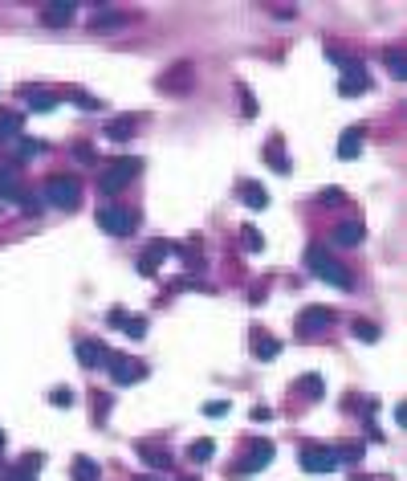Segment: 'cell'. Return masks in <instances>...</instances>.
<instances>
[{
  "mask_svg": "<svg viewBox=\"0 0 407 481\" xmlns=\"http://www.w3.org/2000/svg\"><path fill=\"white\" fill-rule=\"evenodd\" d=\"M0 453H4V432H0Z\"/></svg>",
  "mask_w": 407,
  "mask_h": 481,
  "instance_id": "36",
  "label": "cell"
},
{
  "mask_svg": "<svg viewBox=\"0 0 407 481\" xmlns=\"http://www.w3.org/2000/svg\"><path fill=\"white\" fill-rule=\"evenodd\" d=\"M37 151H45V143L41 139H21V155L29 159V155H37Z\"/></svg>",
  "mask_w": 407,
  "mask_h": 481,
  "instance_id": "31",
  "label": "cell"
},
{
  "mask_svg": "<svg viewBox=\"0 0 407 481\" xmlns=\"http://www.w3.org/2000/svg\"><path fill=\"white\" fill-rule=\"evenodd\" d=\"M387 69H391V78H399V82H403V78H407V57H403V53H391Z\"/></svg>",
  "mask_w": 407,
  "mask_h": 481,
  "instance_id": "26",
  "label": "cell"
},
{
  "mask_svg": "<svg viewBox=\"0 0 407 481\" xmlns=\"http://www.w3.org/2000/svg\"><path fill=\"white\" fill-rule=\"evenodd\" d=\"M134 127H139V118H134V115H122L118 123H110V127H106V139H114V143H127L130 135H134Z\"/></svg>",
  "mask_w": 407,
  "mask_h": 481,
  "instance_id": "13",
  "label": "cell"
},
{
  "mask_svg": "<svg viewBox=\"0 0 407 481\" xmlns=\"http://www.w3.org/2000/svg\"><path fill=\"white\" fill-rule=\"evenodd\" d=\"M330 62L342 69V94H346V98H358L362 90H371V74H367V66H362V62L342 57V53H330Z\"/></svg>",
  "mask_w": 407,
  "mask_h": 481,
  "instance_id": "2",
  "label": "cell"
},
{
  "mask_svg": "<svg viewBox=\"0 0 407 481\" xmlns=\"http://www.w3.org/2000/svg\"><path fill=\"white\" fill-rule=\"evenodd\" d=\"M212 457H216V441L204 436V441H195L192 445V461H212Z\"/></svg>",
  "mask_w": 407,
  "mask_h": 481,
  "instance_id": "25",
  "label": "cell"
},
{
  "mask_svg": "<svg viewBox=\"0 0 407 481\" xmlns=\"http://www.w3.org/2000/svg\"><path fill=\"white\" fill-rule=\"evenodd\" d=\"M102 363L110 367V380L114 383H139L147 375L143 363H134V359H127V355H114V351H106V359Z\"/></svg>",
  "mask_w": 407,
  "mask_h": 481,
  "instance_id": "8",
  "label": "cell"
},
{
  "mask_svg": "<svg viewBox=\"0 0 407 481\" xmlns=\"http://www.w3.org/2000/svg\"><path fill=\"white\" fill-rule=\"evenodd\" d=\"M122 331H127L130 339H143V334H147V322H143V318H122Z\"/></svg>",
  "mask_w": 407,
  "mask_h": 481,
  "instance_id": "28",
  "label": "cell"
},
{
  "mask_svg": "<svg viewBox=\"0 0 407 481\" xmlns=\"http://www.w3.org/2000/svg\"><path fill=\"white\" fill-rule=\"evenodd\" d=\"M395 424H399V429L407 424V404H399V408H395Z\"/></svg>",
  "mask_w": 407,
  "mask_h": 481,
  "instance_id": "35",
  "label": "cell"
},
{
  "mask_svg": "<svg viewBox=\"0 0 407 481\" xmlns=\"http://www.w3.org/2000/svg\"><path fill=\"white\" fill-rule=\"evenodd\" d=\"M306 266L322 278L326 285H338V290H350V269L342 266V261H334L330 253L322 249V245H309L306 249Z\"/></svg>",
  "mask_w": 407,
  "mask_h": 481,
  "instance_id": "1",
  "label": "cell"
},
{
  "mask_svg": "<svg viewBox=\"0 0 407 481\" xmlns=\"http://www.w3.org/2000/svg\"><path fill=\"white\" fill-rule=\"evenodd\" d=\"M355 334L362 343H374V339H379V327H374V322H355Z\"/></svg>",
  "mask_w": 407,
  "mask_h": 481,
  "instance_id": "29",
  "label": "cell"
},
{
  "mask_svg": "<svg viewBox=\"0 0 407 481\" xmlns=\"http://www.w3.org/2000/svg\"><path fill=\"white\" fill-rule=\"evenodd\" d=\"M322 392H326L322 375H314V371H309L306 380H302V396H306V400H322Z\"/></svg>",
  "mask_w": 407,
  "mask_h": 481,
  "instance_id": "22",
  "label": "cell"
},
{
  "mask_svg": "<svg viewBox=\"0 0 407 481\" xmlns=\"http://www.w3.org/2000/svg\"><path fill=\"white\" fill-rule=\"evenodd\" d=\"M269 416H273V408H265V404H257V408H253V420H269Z\"/></svg>",
  "mask_w": 407,
  "mask_h": 481,
  "instance_id": "34",
  "label": "cell"
},
{
  "mask_svg": "<svg viewBox=\"0 0 407 481\" xmlns=\"http://www.w3.org/2000/svg\"><path fill=\"white\" fill-rule=\"evenodd\" d=\"M139 225V216L130 213V208H118V204H102L98 208V229L110 232V237H130Z\"/></svg>",
  "mask_w": 407,
  "mask_h": 481,
  "instance_id": "4",
  "label": "cell"
},
{
  "mask_svg": "<svg viewBox=\"0 0 407 481\" xmlns=\"http://www.w3.org/2000/svg\"><path fill=\"white\" fill-rule=\"evenodd\" d=\"M297 461H302V469L306 473H334L338 469V448H322V445H309L297 453Z\"/></svg>",
  "mask_w": 407,
  "mask_h": 481,
  "instance_id": "7",
  "label": "cell"
},
{
  "mask_svg": "<svg viewBox=\"0 0 407 481\" xmlns=\"http://www.w3.org/2000/svg\"><path fill=\"white\" fill-rule=\"evenodd\" d=\"M241 200L253 208V213H260V208H269V192L260 188V183H253V180H244L241 183Z\"/></svg>",
  "mask_w": 407,
  "mask_h": 481,
  "instance_id": "12",
  "label": "cell"
},
{
  "mask_svg": "<svg viewBox=\"0 0 407 481\" xmlns=\"http://www.w3.org/2000/svg\"><path fill=\"white\" fill-rule=\"evenodd\" d=\"M74 13H78V4H74V0H57V4H45V9H41V21H45V25H53V29H62V25H69V21H74Z\"/></svg>",
  "mask_w": 407,
  "mask_h": 481,
  "instance_id": "10",
  "label": "cell"
},
{
  "mask_svg": "<svg viewBox=\"0 0 407 481\" xmlns=\"http://www.w3.org/2000/svg\"><path fill=\"white\" fill-rule=\"evenodd\" d=\"M334 241H338V245H358V241H362V225H358V220H342L338 229H334Z\"/></svg>",
  "mask_w": 407,
  "mask_h": 481,
  "instance_id": "17",
  "label": "cell"
},
{
  "mask_svg": "<svg viewBox=\"0 0 407 481\" xmlns=\"http://www.w3.org/2000/svg\"><path fill=\"white\" fill-rule=\"evenodd\" d=\"M253 343H257V359H277V351H281V343L265 331H253Z\"/></svg>",
  "mask_w": 407,
  "mask_h": 481,
  "instance_id": "18",
  "label": "cell"
},
{
  "mask_svg": "<svg viewBox=\"0 0 407 481\" xmlns=\"http://www.w3.org/2000/svg\"><path fill=\"white\" fill-rule=\"evenodd\" d=\"M45 200L57 204V208H78V200H81L78 180H74V176H53V180H45Z\"/></svg>",
  "mask_w": 407,
  "mask_h": 481,
  "instance_id": "5",
  "label": "cell"
},
{
  "mask_svg": "<svg viewBox=\"0 0 407 481\" xmlns=\"http://www.w3.org/2000/svg\"><path fill=\"white\" fill-rule=\"evenodd\" d=\"M102 359H106V347H102L98 339H81L78 343V363L81 367H98Z\"/></svg>",
  "mask_w": 407,
  "mask_h": 481,
  "instance_id": "11",
  "label": "cell"
},
{
  "mask_svg": "<svg viewBox=\"0 0 407 481\" xmlns=\"http://www.w3.org/2000/svg\"><path fill=\"white\" fill-rule=\"evenodd\" d=\"M224 412H228V404H224V400H212V404H204V416H212V420H220Z\"/></svg>",
  "mask_w": 407,
  "mask_h": 481,
  "instance_id": "32",
  "label": "cell"
},
{
  "mask_svg": "<svg viewBox=\"0 0 407 481\" xmlns=\"http://www.w3.org/2000/svg\"><path fill=\"white\" fill-rule=\"evenodd\" d=\"M265 164H273L277 171H281V176H285V171H290V159H285V155H281V143H273V147H265Z\"/></svg>",
  "mask_w": 407,
  "mask_h": 481,
  "instance_id": "24",
  "label": "cell"
},
{
  "mask_svg": "<svg viewBox=\"0 0 407 481\" xmlns=\"http://www.w3.org/2000/svg\"><path fill=\"white\" fill-rule=\"evenodd\" d=\"M25 127V115H16V111H0V135H21Z\"/></svg>",
  "mask_w": 407,
  "mask_h": 481,
  "instance_id": "20",
  "label": "cell"
},
{
  "mask_svg": "<svg viewBox=\"0 0 407 481\" xmlns=\"http://www.w3.org/2000/svg\"><path fill=\"white\" fill-rule=\"evenodd\" d=\"M358 151H362V131H358V127L342 131V139H338V155H342V159H355Z\"/></svg>",
  "mask_w": 407,
  "mask_h": 481,
  "instance_id": "15",
  "label": "cell"
},
{
  "mask_svg": "<svg viewBox=\"0 0 407 481\" xmlns=\"http://www.w3.org/2000/svg\"><path fill=\"white\" fill-rule=\"evenodd\" d=\"M122 13H98V21H94V29H118V25H122Z\"/></svg>",
  "mask_w": 407,
  "mask_h": 481,
  "instance_id": "27",
  "label": "cell"
},
{
  "mask_svg": "<svg viewBox=\"0 0 407 481\" xmlns=\"http://www.w3.org/2000/svg\"><path fill=\"white\" fill-rule=\"evenodd\" d=\"M25 98H29L33 111H53V106H57V98L45 94V90H25Z\"/></svg>",
  "mask_w": 407,
  "mask_h": 481,
  "instance_id": "21",
  "label": "cell"
},
{
  "mask_svg": "<svg viewBox=\"0 0 407 481\" xmlns=\"http://www.w3.org/2000/svg\"><path fill=\"white\" fill-rule=\"evenodd\" d=\"M330 322H334V315H330L326 306H309V310H302V318H297V334H302V339H309V334L326 331Z\"/></svg>",
  "mask_w": 407,
  "mask_h": 481,
  "instance_id": "9",
  "label": "cell"
},
{
  "mask_svg": "<svg viewBox=\"0 0 407 481\" xmlns=\"http://www.w3.org/2000/svg\"><path fill=\"white\" fill-rule=\"evenodd\" d=\"M139 448V457H143L151 469H171V453L167 448H155V445H134Z\"/></svg>",
  "mask_w": 407,
  "mask_h": 481,
  "instance_id": "14",
  "label": "cell"
},
{
  "mask_svg": "<svg viewBox=\"0 0 407 481\" xmlns=\"http://www.w3.org/2000/svg\"><path fill=\"white\" fill-rule=\"evenodd\" d=\"M241 241H244V249H248V253H260V249H265V237H260V232L253 229V225H244Z\"/></svg>",
  "mask_w": 407,
  "mask_h": 481,
  "instance_id": "23",
  "label": "cell"
},
{
  "mask_svg": "<svg viewBox=\"0 0 407 481\" xmlns=\"http://www.w3.org/2000/svg\"><path fill=\"white\" fill-rule=\"evenodd\" d=\"M69 473H74V481H98V465L90 457H74Z\"/></svg>",
  "mask_w": 407,
  "mask_h": 481,
  "instance_id": "19",
  "label": "cell"
},
{
  "mask_svg": "<svg viewBox=\"0 0 407 481\" xmlns=\"http://www.w3.org/2000/svg\"><path fill=\"white\" fill-rule=\"evenodd\" d=\"M269 461H273V445H269V441H248V453L232 465V477H248V473L265 469Z\"/></svg>",
  "mask_w": 407,
  "mask_h": 481,
  "instance_id": "6",
  "label": "cell"
},
{
  "mask_svg": "<svg viewBox=\"0 0 407 481\" xmlns=\"http://www.w3.org/2000/svg\"><path fill=\"white\" fill-rule=\"evenodd\" d=\"M53 404H57V408H69V404H74V392H69V387H57V392H53Z\"/></svg>",
  "mask_w": 407,
  "mask_h": 481,
  "instance_id": "33",
  "label": "cell"
},
{
  "mask_svg": "<svg viewBox=\"0 0 407 481\" xmlns=\"http://www.w3.org/2000/svg\"><path fill=\"white\" fill-rule=\"evenodd\" d=\"M0 200H13V204H21V200H25V192L16 188V176L8 171V167H0Z\"/></svg>",
  "mask_w": 407,
  "mask_h": 481,
  "instance_id": "16",
  "label": "cell"
},
{
  "mask_svg": "<svg viewBox=\"0 0 407 481\" xmlns=\"http://www.w3.org/2000/svg\"><path fill=\"white\" fill-rule=\"evenodd\" d=\"M21 469H25V473H37V469H45V453H29Z\"/></svg>",
  "mask_w": 407,
  "mask_h": 481,
  "instance_id": "30",
  "label": "cell"
},
{
  "mask_svg": "<svg viewBox=\"0 0 407 481\" xmlns=\"http://www.w3.org/2000/svg\"><path fill=\"white\" fill-rule=\"evenodd\" d=\"M139 176V159H114V164L102 167V180H98V188H102V196H114V192H122L130 180Z\"/></svg>",
  "mask_w": 407,
  "mask_h": 481,
  "instance_id": "3",
  "label": "cell"
},
{
  "mask_svg": "<svg viewBox=\"0 0 407 481\" xmlns=\"http://www.w3.org/2000/svg\"><path fill=\"white\" fill-rule=\"evenodd\" d=\"M139 481H159V477H139Z\"/></svg>",
  "mask_w": 407,
  "mask_h": 481,
  "instance_id": "37",
  "label": "cell"
}]
</instances>
